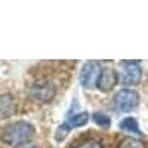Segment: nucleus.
I'll return each mask as SVG.
<instances>
[{
	"label": "nucleus",
	"mask_w": 148,
	"mask_h": 148,
	"mask_svg": "<svg viewBox=\"0 0 148 148\" xmlns=\"http://www.w3.org/2000/svg\"><path fill=\"white\" fill-rule=\"evenodd\" d=\"M15 113V99L10 93L0 95V120H6Z\"/></svg>",
	"instance_id": "nucleus-7"
},
{
	"label": "nucleus",
	"mask_w": 148,
	"mask_h": 148,
	"mask_svg": "<svg viewBox=\"0 0 148 148\" xmlns=\"http://www.w3.org/2000/svg\"><path fill=\"white\" fill-rule=\"evenodd\" d=\"M123 68H121V74H120V80L123 84L127 86H133L138 84L141 82L142 77V70L138 65V61H123Z\"/></svg>",
	"instance_id": "nucleus-4"
},
{
	"label": "nucleus",
	"mask_w": 148,
	"mask_h": 148,
	"mask_svg": "<svg viewBox=\"0 0 148 148\" xmlns=\"http://www.w3.org/2000/svg\"><path fill=\"white\" fill-rule=\"evenodd\" d=\"M99 74H101V70H99L98 62H95V61H88V62H84V65L80 70V84L84 89L93 88L98 82Z\"/></svg>",
	"instance_id": "nucleus-5"
},
{
	"label": "nucleus",
	"mask_w": 148,
	"mask_h": 148,
	"mask_svg": "<svg viewBox=\"0 0 148 148\" xmlns=\"http://www.w3.org/2000/svg\"><path fill=\"white\" fill-rule=\"evenodd\" d=\"M119 148H145V147L136 138H125L119 144Z\"/></svg>",
	"instance_id": "nucleus-11"
},
{
	"label": "nucleus",
	"mask_w": 148,
	"mask_h": 148,
	"mask_svg": "<svg viewBox=\"0 0 148 148\" xmlns=\"http://www.w3.org/2000/svg\"><path fill=\"white\" fill-rule=\"evenodd\" d=\"M92 120H93L95 125H98L99 127H104V129H108L111 126V119L104 113H93Z\"/></svg>",
	"instance_id": "nucleus-10"
},
{
	"label": "nucleus",
	"mask_w": 148,
	"mask_h": 148,
	"mask_svg": "<svg viewBox=\"0 0 148 148\" xmlns=\"http://www.w3.org/2000/svg\"><path fill=\"white\" fill-rule=\"evenodd\" d=\"M89 121V114L86 113V111H82V113H77V114H74L71 116L67 121H65V125L68 126V129H74V127H82L84 126L86 123Z\"/></svg>",
	"instance_id": "nucleus-8"
},
{
	"label": "nucleus",
	"mask_w": 148,
	"mask_h": 148,
	"mask_svg": "<svg viewBox=\"0 0 148 148\" xmlns=\"http://www.w3.org/2000/svg\"><path fill=\"white\" fill-rule=\"evenodd\" d=\"M119 83V74L113 68H104L98 77L96 88L101 92H110L111 89L116 88V84Z\"/></svg>",
	"instance_id": "nucleus-6"
},
{
	"label": "nucleus",
	"mask_w": 148,
	"mask_h": 148,
	"mask_svg": "<svg viewBox=\"0 0 148 148\" xmlns=\"http://www.w3.org/2000/svg\"><path fill=\"white\" fill-rule=\"evenodd\" d=\"M139 104V95L133 89H121L114 96V107L120 113H129Z\"/></svg>",
	"instance_id": "nucleus-2"
},
{
	"label": "nucleus",
	"mask_w": 148,
	"mask_h": 148,
	"mask_svg": "<svg viewBox=\"0 0 148 148\" xmlns=\"http://www.w3.org/2000/svg\"><path fill=\"white\" fill-rule=\"evenodd\" d=\"M120 129L125 130V132H129V133H135V135H141V129H139V125L136 119L133 117H126L120 121Z\"/></svg>",
	"instance_id": "nucleus-9"
},
{
	"label": "nucleus",
	"mask_w": 148,
	"mask_h": 148,
	"mask_svg": "<svg viewBox=\"0 0 148 148\" xmlns=\"http://www.w3.org/2000/svg\"><path fill=\"white\" fill-rule=\"evenodd\" d=\"M34 133H36V129H34V126L31 125V123H28V121H16V123L9 125L3 130L2 138H3L5 144H8L9 147L18 148V147H22V145L28 144L34 138Z\"/></svg>",
	"instance_id": "nucleus-1"
},
{
	"label": "nucleus",
	"mask_w": 148,
	"mask_h": 148,
	"mask_svg": "<svg viewBox=\"0 0 148 148\" xmlns=\"http://www.w3.org/2000/svg\"><path fill=\"white\" fill-rule=\"evenodd\" d=\"M56 89H55V84L47 82V80H40V82H36L31 89H30V96L33 98L34 101L37 102H51L53 98H55Z\"/></svg>",
	"instance_id": "nucleus-3"
},
{
	"label": "nucleus",
	"mask_w": 148,
	"mask_h": 148,
	"mask_svg": "<svg viewBox=\"0 0 148 148\" xmlns=\"http://www.w3.org/2000/svg\"><path fill=\"white\" fill-rule=\"evenodd\" d=\"M77 148H102V144L96 139H86Z\"/></svg>",
	"instance_id": "nucleus-12"
}]
</instances>
